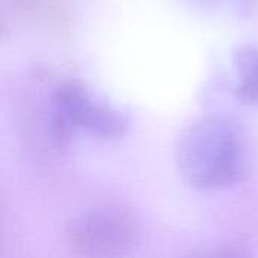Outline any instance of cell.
I'll use <instances>...</instances> for the list:
<instances>
[{"mask_svg":"<svg viewBox=\"0 0 258 258\" xmlns=\"http://www.w3.org/2000/svg\"><path fill=\"white\" fill-rule=\"evenodd\" d=\"M175 163L192 189L213 192L236 186L248 168V144L240 124L222 113L194 121L178 139Z\"/></svg>","mask_w":258,"mask_h":258,"instance_id":"6da1fadb","label":"cell"},{"mask_svg":"<svg viewBox=\"0 0 258 258\" xmlns=\"http://www.w3.org/2000/svg\"><path fill=\"white\" fill-rule=\"evenodd\" d=\"M138 219L121 207L89 209L68 221L65 240L68 246L88 257H118L130 252L139 242Z\"/></svg>","mask_w":258,"mask_h":258,"instance_id":"7a4b0ae2","label":"cell"},{"mask_svg":"<svg viewBox=\"0 0 258 258\" xmlns=\"http://www.w3.org/2000/svg\"><path fill=\"white\" fill-rule=\"evenodd\" d=\"M237 71L234 95L239 103L246 106L258 104V47L251 44L239 45L233 53Z\"/></svg>","mask_w":258,"mask_h":258,"instance_id":"277c9868","label":"cell"},{"mask_svg":"<svg viewBox=\"0 0 258 258\" xmlns=\"http://www.w3.org/2000/svg\"><path fill=\"white\" fill-rule=\"evenodd\" d=\"M53 104L65 113L74 128L95 138L115 141L127 130L124 116L79 80L59 83L53 92Z\"/></svg>","mask_w":258,"mask_h":258,"instance_id":"3957f363","label":"cell"},{"mask_svg":"<svg viewBox=\"0 0 258 258\" xmlns=\"http://www.w3.org/2000/svg\"><path fill=\"white\" fill-rule=\"evenodd\" d=\"M194 2L209 9L224 11L239 17L251 15L257 8V0H194Z\"/></svg>","mask_w":258,"mask_h":258,"instance_id":"8992f818","label":"cell"},{"mask_svg":"<svg viewBox=\"0 0 258 258\" xmlns=\"http://www.w3.org/2000/svg\"><path fill=\"white\" fill-rule=\"evenodd\" d=\"M9 5L20 12H41L42 18L57 29L67 26L68 15L54 0H8Z\"/></svg>","mask_w":258,"mask_h":258,"instance_id":"5b68a950","label":"cell"}]
</instances>
